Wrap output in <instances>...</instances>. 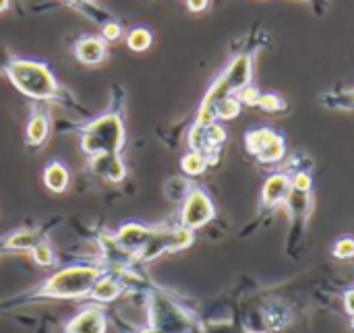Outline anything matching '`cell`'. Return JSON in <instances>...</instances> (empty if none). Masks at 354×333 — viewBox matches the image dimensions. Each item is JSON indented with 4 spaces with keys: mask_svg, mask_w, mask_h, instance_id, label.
<instances>
[{
    "mask_svg": "<svg viewBox=\"0 0 354 333\" xmlns=\"http://www.w3.org/2000/svg\"><path fill=\"white\" fill-rule=\"evenodd\" d=\"M6 75L10 83L27 97L39 102H52L60 95V87L52 75V70L35 60L15 58L6 64Z\"/></svg>",
    "mask_w": 354,
    "mask_h": 333,
    "instance_id": "6da1fadb",
    "label": "cell"
},
{
    "mask_svg": "<svg viewBox=\"0 0 354 333\" xmlns=\"http://www.w3.org/2000/svg\"><path fill=\"white\" fill-rule=\"evenodd\" d=\"M102 269L95 265H75L68 269H62L54 274L50 280H46L35 296L44 298H81L87 296L93 288V284L102 278Z\"/></svg>",
    "mask_w": 354,
    "mask_h": 333,
    "instance_id": "7a4b0ae2",
    "label": "cell"
},
{
    "mask_svg": "<svg viewBox=\"0 0 354 333\" xmlns=\"http://www.w3.org/2000/svg\"><path fill=\"white\" fill-rule=\"evenodd\" d=\"M124 145V124L118 114H104L91 120L81 133V149L93 158L100 153H118Z\"/></svg>",
    "mask_w": 354,
    "mask_h": 333,
    "instance_id": "3957f363",
    "label": "cell"
},
{
    "mask_svg": "<svg viewBox=\"0 0 354 333\" xmlns=\"http://www.w3.org/2000/svg\"><path fill=\"white\" fill-rule=\"evenodd\" d=\"M247 151L255 155L263 164H278L286 158V143L284 139L274 133L272 129H255L249 131L245 137Z\"/></svg>",
    "mask_w": 354,
    "mask_h": 333,
    "instance_id": "277c9868",
    "label": "cell"
},
{
    "mask_svg": "<svg viewBox=\"0 0 354 333\" xmlns=\"http://www.w3.org/2000/svg\"><path fill=\"white\" fill-rule=\"evenodd\" d=\"M216 216V207L212 203V199L207 197L205 191L201 189H193L189 193V197L183 201V209H180V226L189 228V230H197L207 226Z\"/></svg>",
    "mask_w": 354,
    "mask_h": 333,
    "instance_id": "5b68a950",
    "label": "cell"
},
{
    "mask_svg": "<svg viewBox=\"0 0 354 333\" xmlns=\"http://www.w3.org/2000/svg\"><path fill=\"white\" fill-rule=\"evenodd\" d=\"M158 232V228H147V226H141V224H124L118 232H116V242L127 251L131 253L133 257H137V253L153 238V234Z\"/></svg>",
    "mask_w": 354,
    "mask_h": 333,
    "instance_id": "8992f818",
    "label": "cell"
},
{
    "mask_svg": "<svg viewBox=\"0 0 354 333\" xmlns=\"http://www.w3.org/2000/svg\"><path fill=\"white\" fill-rule=\"evenodd\" d=\"M89 166L91 170L102 176L104 180L112 182V184H118L124 180L127 176V166L124 162L120 160L118 153H100V155H93L89 158Z\"/></svg>",
    "mask_w": 354,
    "mask_h": 333,
    "instance_id": "52a82bcc",
    "label": "cell"
},
{
    "mask_svg": "<svg viewBox=\"0 0 354 333\" xmlns=\"http://www.w3.org/2000/svg\"><path fill=\"white\" fill-rule=\"evenodd\" d=\"M292 191V182H290V176L280 172V174H274L268 178L266 187H263V193H261V203L268 207V209H276L278 205L286 203L288 201V195Z\"/></svg>",
    "mask_w": 354,
    "mask_h": 333,
    "instance_id": "ba28073f",
    "label": "cell"
},
{
    "mask_svg": "<svg viewBox=\"0 0 354 333\" xmlns=\"http://www.w3.org/2000/svg\"><path fill=\"white\" fill-rule=\"evenodd\" d=\"M64 333H106V317L95 307L83 309L66 323Z\"/></svg>",
    "mask_w": 354,
    "mask_h": 333,
    "instance_id": "9c48e42d",
    "label": "cell"
},
{
    "mask_svg": "<svg viewBox=\"0 0 354 333\" xmlns=\"http://www.w3.org/2000/svg\"><path fill=\"white\" fill-rule=\"evenodd\" d=\"M222 75L228 79L232 91L239 93L243 87L251 85V77H253V62H251V56H249V54L236 56V58L228 64V68H226Z\"/></svg>",
    "mask_w": 354,
    "mask_h": 333,
    "instance_id": "30bf717a",
    "label": "cell"
},
{
    "mask_svg": "<svg viewBox=\"0 0 354 333\" xmlns=\"http://www.w3.org/2000/svg\"><path fill=\"white\" fill-rule=\"evenodd\" d=\"M75 56L87 66L102 64L106 60V41L100 37H81L75 46Z\"/></svg>",
    "mask_w": 354,
    "mask_h": 333,
    "instance_id": "8fae6325",
    "label": "cell"
},
{
    "mask_svg": "<svg viewBox=\"0 0 354 333\" xmlns=\"http://www.w3.org/2000/svg\"><path fill=\"white\" fill-rule=\"evenodd\" d=\"M50 133V122L48 116L44 112H33L29 122H27V131H25V143L29 149H39Z\"/></svg>",
    "mask_w": 354,
    "mask_h": 333,
    "instance_id": "7c38bea8",
    "label": "cell"
},
{
    "mask_svg": "<svg viewBox=\"0 0 354 333\" xmlns=\"http://www.w3.org/2000/svg\"><path fill=\"white\" fill-rule=\"evenodd\" d=\"M68 180H71V174L62 162H50L44 168V184L52 193H64L68 187Z\"/></svg>",
    "mask_w": 354,
    "mask_h": 333,
    "instance_id": "4fadbf2b",
    "label": "cell"
},
{
    "mask_svg": "<svg viewBox=\"0 0 354 333\" xmlns=\"http://www.w3.org/2000/svg\"><path fill=\"white\" fill-rule=\"evenodd\" d=\"M120 292H122V284H120V282H116L114 278L102 276V278L93 284L89 296H91L95 303H112L116 296H120Z\"/></svg>",
    "mask_w": 354,
    "mask_h": 333,
    "instance_id": "5bb4252c",
    "label": "cell"
},
{
    "mask_svg": "<svg viewBox=\"0 0 354 333\" xmlns=\"http://www.w3.org/2000/svg\"><path fill=\"white\" fill-rule=\"evenodd\" d=\"M37 242H41V238L35 232H31V230H19V232L8 234L2 240V249H6V251H31Z\"/></svg>",
    "mask_w": 354,
    "mask_h": 333,
    "instance_id": "9a60e30c",
    "label": "cell"
},
{
    "mask_svg": "<svg viewBox=\"0 0 354 333\" xmlns=\"http://www.w3.org/2000/svg\"><path fill=\"white\" fill-rule=\"evenodd\" d=\"M207 166H209L207 158H205L203 153H199V151H189V153L180 160V168H183V172L189 174V176H199V174H203V172L207 170Z\"/></svg>",
    "mask_w": 354,
    "mask_h": 333,
    "instance_id": "2e32d148",
    "label": "cell"
},
{
    "mask_svg": "<svg viewBox=\"0 0 354 333\" xmlns=\"http://www.w3.org/2000/svg\"><path fill=\"white\" fill-rule=\"evenodd\" d=\"M153 37H151V31H147L145 27H137L133 29L129 35H127V46L133 50V52H145L149 46H151Z\"/></svg>",
    "mask_w": 354,
    "mask_h": 333,
    "instance_id": "e0dca14e",
    "label": "cell"
},
{
    "mask_svg": "<svg viewBox=\"0 0 354 333\" xmlns=\"http://www.w3.org/2000/svg\"><path fill=\"white\" fill-rule=\"evenodd\" d=\"M241 108L243 104L239 102V97L230 95L216 106V120H234L241 114Z\"/></svg>",
    "mask_w": 354,
    "mask_h": 333,
    "instance_id": "ac0fdd59",
    "label": "cell"
},
{
    "mask_svg": "<svg viewBox=\"0 0 354 333\" xmlns=\"http://www.w3.org/2000/svg\"><path fill=\"white\" fill-rule=\"evenodd\" d=\"M31 257H33V261L37 263V265H41V267H50V265H54V251H52V247L48 245V242H37L33 249H31Z\"/></svg>",
    "mask_w": 354,
    "mask_h": 333,
    "instance_id": "d6986e66",
    "label": "cell"
},
{
    "mask_svg": "<svg viewBox=\"0 0 354 333\" xmlns=\"http://www.w3.org/2000/svg\"><path fill=\"white\" fill-rule=\"evenodd\" d=\"M257 106L261 110H266V112H282V110H286V102L278 93H261Z\"/></svg>",
    "mask_w": 354,
    "mask_h": 333,
    "instance_id": "ffe728a7",
    "label": "cell"
},
{
    "mask_svg": "<svg viewBox=\"0 0 354 333\" xmlns=\"http://www.w3.org/2000/svg\"><path fill=\"white\" fill-rule=\"evenodd\" d=\"M236 97H239V102L243 106H257L259 104V97H261V91L255 85H247V87H243L236 93Z\"/></svg>",
    "mask_w": 354,
    "mask_h": 333,
    "instance_id": "44dd1931",
    "label": "cell"
},
{
    "mask_svg": "<svg viewBox=\"0 0 354 333\" xmlns=\"http://www.w3.org/2000/svg\"><path fill=\"white\" fill-rule=\"evenodd\" d=\"M326 104H330L332 108H354V89L344 91L340 95H328Z\"/></svg>",
    "mask_w": 354,
    "mask_h": 333,
    "instance_id": "7402d4cb",
    "label": "cell"
},
{
    "mask_svg": "<svg viewBox=\"0 0 354 333\" xmlns=\"http://www.w3.org/2000/svg\"><path fill=\"white\" fill-rule=\"evenodd\" d=\"M334 257L338 259H351L354 257V238H342L334 247Z\"/></svg>",
    "mask_w": 354,
    "mask_h": 333,
    "instance_id": "603a6c76",
    "label": "cell"
},
{
    "mask_svg": "<svg viewBox=\"0 0 354 333\" xmlns=\"http://www.w3.org/2000/svg\"><path fill=\"white\" fill-rule=\"evenodd\" d=\"M122 35V29L116 21H108L102 25V39L104 41H116Z\"/></svg>",
    "mask_w": 354,
    "mask_h": 333,
    "instance_id": "cb8c5ba5",
    "label": "cell"
},
{
    "mask_svg": "<svg viewBox=\"0 0 354 333\" xmlns=\"http://www.w3.org/2000/svg\"><path fill=\"white\" fill-rule=\"evenodd\" d=\"M207 2H209V0H187V6H189V10H193V12H201V10L207 8Z\"/></svg>",
    "mask_w": 354,
    "mask_h": 333,
    "instance_id": "d4e9b609",
    "label": "cell"
},
{
    "mask_svg": "<svg viewBox=\"0 0 354 333\" xmlns=\"http://www.w3.org/2000/svg\"><path fill=\"white\" fill-rule=\"evenodd\" d=\"M346 309H348L351 315H354V290L346 294Z\"/></svg>",
    "mask_w": 354,
    "mask_h": 333,
    "instance_id": "484cf974",
    "label": "cell"
},
{
    "mask_svg": "<svg viewBox=\"0 0 354 333\" xmlns=\"http://www.w3.org/2000/svg\"><path fill=\"white\" fill-rule=\"evenodd\" d=\"M8 4H10V0H0V12H4L8 8Z\"/></svg>",
    "mask_w": 354,
    "mask_h": 333,
    "instance_id": "4316f807",
    "label": "cell"
}]
</instances>
